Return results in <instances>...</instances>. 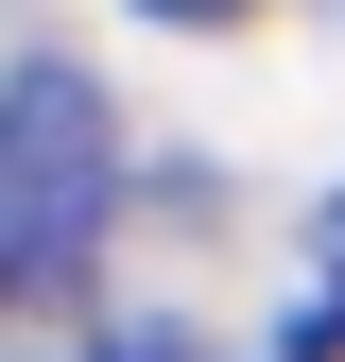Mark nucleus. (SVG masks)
Listing matches in <instances>:
<instances>
[{"mask_svg":"<svg viewBox=\"0 0 345 362\" xmlns=\"http://www.w3.org/2000/svg\"><path fill=\"white\" fill-rule=\"evenodd\" d=\"M104 190H121V121L86 69H0V293H52L86 242H104Z\"/></svg>","mask_w":345,"mask_h":362,"instance_id":"1","label":"nucleus"},{"mask_svg":"<svg viewBox=\"0 0 345 362\" xmlns=\"http://www.w3.org/2000/svg\"><path fill=\"white\" fill-rule=\"evenodd\" d=\"M311 276H328V293H345V190H328V207H311Z\"/></svg>","mask_w":345,"mask_h":362,"instance_id":"2","label":"nucleus"},{"mask_svg":"<svg viewBox=\"0 0 345 362\" xmlns=\"http://www.w3.org/2000/svg\"><path fill=\"white\" fill-rule=\"evenodd\" d=\"M139 18H172V35H207V18H242V0H139Z\"/></svg>","mask_w":345,"mask_h":362,"instance_id":"3","label":"nucleus"}]
</instances>
